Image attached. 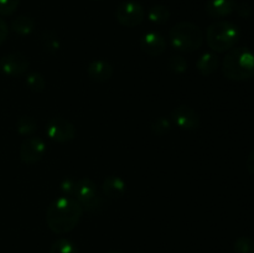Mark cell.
I'll use <instances>...</instances> for the list:
<instances>
[{
  "instance_id": "obj_1",
  "label": "cell",
  "mask_w": 254,
  "mask_h": 253,
  "mask_svg": "<svg viewBox=\"0 0 254 253\" xmlns=\"http://www.w3.org/2000/svg\"><path fill=\"white\" fill-rule=\"evenodd\" d=\"M83 207L74 197L60 196L50 203L46 211L47 227L56 235L68 233L78 225Z\"/></svg>"
},
{
  "instance_id": "obj_2",
  "label": "cell",
  "mask_w": 254,
  "mask_h": 253,
  "mask_svg": "<svg viewBox=\"0 0 254 253\" xmlns=\"http://www.w3.org/2000/svg\"><path fill=\"white\" fill-rule=\"evenodd\" d=\"M223 74L232 81H246L254 77V52L247 47L231 49L222 63Z\"/></svg>"
},
{
  "instance_id": "obj_3",
  "label": "cell",
  "mask_w": 254,
  "mask_h": 253,
  "mask_svg": "<svg viewBox=\"0 0 254 253\" xmlns=\"http://www.w3.org/2000/svg\"><path fill=\"white\" fill-rule=\"evenodd\" d=\"M169 40L174 49L181 52H193L202 46L203 32L192 22H179L169 31Z\"/></svg>"
},
{
  "instance_id": "obj_4",
  "label": "cell",
  "mask_w": 254,
  "mask_h": 253,
  "mask_svg": "<svg viewBox=\"0 0 254 253\" xmlns=\"http://www.w3.org/2000/svg\"><path fill=\"white\" fill-rule=\"evenodd\" d=\"M206 40L212 51L222 54L230 51L237 44L240 40V30L230 21H217L208 26Z\"/></svg>"
},
{
  "instance_id": "obj_5",
  "label": "cell",
  "mask_w": 254,
  "mask_h": 253,
  "mask_svg": "<svg viewBox=\"0 0 254 253\" xmlns=\"http://www.w3.org/2000/svg\"><path fill=\"white\" fill-rule=\"evenodd\" d=\"M74 198L81 203L83 210L88 212H98L104 206V200L99 195L97 185L89 178H81L77 180Z\"/></svg>"
},
{
  "instance_id": "obj_6",
  "label": "cell",
  "mask_w": 254,
  "mask_h": 253,
  "mask_svg": "<svg viewBox=\"0 0 254 253\" xmlns=\"http://www.w3.org/2000/svg\"><path fill=\"white\" fill-rule=\"evenodd\" d=\"M46 134L51 140L56 143H68L77 135L73 123L62 117H54L46 124Z\"/></svg>"
},
{
  "instance_id": "obj_7",
  "label": "cell",
  "mask_w": 254,
  "mask_h": 253,
  "mask_svg": "<svg viewBox=\"0 0 254 253\" xmlns=\"http://www.w3.org/2000/svg\"><path fill=\"white\" fill-rule=\"evenodd\" d=\"M117 21L124 27H135L143 22L145 10L139 2L129 0L118 5L116 10Z\"/></svg>"
},
{
  "instance_id": "obj_8",
  "label": "cell",
  "mask_w": 254,
  "mask_h": 253,
  "mask_svg": "<svg viewBox=\"0 0 254 253\" xmlns=\"http://www.w3.org/2000/svg\"><path fill=\"white\" fill-rule=\"evenodd\" d=\"M29 60L21 52L7 54L0 59V72L7 77H19L29 69Z\"/></svg>"
},
{
  "instance_id": "obj_9",
  "label": "cell",
  "mask_w": 254,
  "mask_h": 253,
  "mask_svg": "<svg viewBox=\"0 0 254 253\" xmlns=\"http://www.w3.org/2000/svg\"><path fill=\"white\" fill-rule=\"evenodd\" d=\"M171 119L183 130H196L201 126L197 112L189 106H179L171 111Z\"/></svg>"
},
{
  "instance_id": "obj_10",
  "label": "cell",
  "mask_w": 254,
  "mask_h": 253,
  "mask_svg": "<svg viewBox=\"0 0 254 253\" xmlns=\"http://www.w3.org/2000/svg\"><path fill=\"white\" fill-rule=\"evenodd\" d=\"M46 151V145L41 138L29 136L20 146V159L25 164H35L41 160Z\"/></svg>"
},
{
  "instance_id": "obj_11",
  "label": "cell",
  "mask_w": 254,
  "mask_h": 253,
  "mask_svg": "<svg viewBox=\"0 0 254 253\" xmlns=\"http://www.w3.org/2000/svg\"><path fill=\"white\" fill-rule=\"evenodd\" d=\"M140 49L149 56H160L165 51L166 41L163 35L159 32H146L140 39Z\"/></svg>"
},
{
  "instance_id": "obj_12",
  "label": "cell",
  "mask_w": 254,
  "mask_h": 253,
  "mask_svg": "<svg viewBox=\"0 0 254 253\" xmlns=\"http://www.w3.org/2000/svg\"><path fill=\"white\" fill-rule=\"evenodd\" d=\"M89 78L97 83H106L113 76V67L106 60H94L87 68Z\"/></svg>"
},
{
  "instance_id": "obj_13",
  "label": "cell",
  "mask_w": 254,
  "mask_h": 253,
  "mask_svg": "<svg viewBox=\"0 0 254 253\" xmlns=\"http://www.w3.org/2000/svg\"><path fill=\"white\" fill-rule=\"evenodd\" d=\"M235 0H208L206 4V14L212 19H222L236 10Z\"/></svg>"
},
{
  "instance_id": "obj_14",
  "label": "cell",
  "mask_w": 254,
  "mask_h": 253,
  "mask_svg": "<svg viewBox=\"0 0 254 253\" xmlns=\"http://www.w3.org/2000/svg\"><path fill=\"white\" fill-rule=\"evenodd\" d=\"M103 195L108 198H121L127 191V185L124 180L119 176L109 175L107 176L102 184Z\"/></svg>"
},
{
  "instance_id": "obj_15",
  "label": "cell",
  "mask_w": 254,
  "mask_h": 253,
  "mask_svg": "<svg viewBox=\"0 0 254 253\" xmlns=\"http://www.w3.org/2000/svg\"><path fill=\"white\" fill-rule=\"evenodd\" d=\"M218 64H220V60H218L217 55L213 54V52H205L203 55H201L200 59L197 60V66L198 72H200L202 76H211L212 73H215L216 69L218 68Z\"/></svg>"
},
{
  "instance_id": "obj_16",
  "label": "cell",
  "mask_w": 254,
  "mask_h": 253,
  "mask_svg": "<svg viewBox=\"0 0 254 253\" xmlns=\"http://www.w3.org/2000/svg\"><path fill=\"white\" fill-rule=\"evenodd\" d=\"M11 29L16 34L21 35V36H26V35H30L35 30V21L32 17L27 16V15H20V16L15 17L12 20Z\"/></svg>"
},
{
  "instance_id": "obj_17",
  "label": "cell",
  "mask_w": 254,
  "mask_h": 253,
  "mask_svg": "<svg viewBox=\"0 0 254 253\" xmlns=\"http://www.w3.org/2000/svg\"><path fill=\"white\" fill-rule=\"evenodd\" d=\"M49 253H79L78 247L68 238H59L50 246Z\"/></svg>"
},
{
  "instance_id": "obj_18",
  "label": "cell",
  "mask_w": 254,
  "mask_h": 253,
  "mask_svg": "<svg viewBox=\"0 0 254 253\" xmlns=\"http://www.w3.org/2000/svg\"><path fill=\"white\" fill-rule=\"evenodd\" d=\"M169 17H170V11H169V9L165 5L161 4L153 6L148 12L149 21L156 25L165 24L169 20Z\"/></svg>"
},
{
  "instance_id": "obj_19",
  "label": "cell",
  "mask_w": 254,
  "mask_h": 253,
  "mask_svg": "<svg viewBox=\"0 0 254 253\" xmlns=\"http://www.w3.org/2000/svg\"><path fill=\"white\" fill-rule=\"evenodd\" d=\"M16 129L19 131V134H21V135L31 136L36 131L37 123L35 121V118H32V117L22 116L17 119Z\"/></svg>"
},
{
  "instance_id": "obj_20",
  "label": "cell",
  "mask_w": 254,
  "mask_h": 253,
  "mask_svg": "<svg viewBox=\"0 0 254 253\" xmlns=\"http://www.w3.org/2000/svg\"><path fill=\"white\" fill-rule=\"evenodd\" d=\"M26 86L30 91L35 92V93H40L46 87V81H45L44 76L39 72H32L29 73L26 77Z\"/></svg>"
},
{
  "instance_id": "obj_21",
  "label": "cell",
  "mask_w": 254,
  "mask_h": 253,
  "mask_svg": "<svg viewBox=\"0 0 254 253\" xmlns=\"http://www.w3.org/2000/svg\"><path fill=\"white\" fill-rule=\"evenodd\" d=\"M233 248L236 253H254V240L247 236L238 237L233 245Z\"/></svg>"
},
{
  "instance_id": "obj_22",
  "label": "cell",
  "mask_w": 254,
  "mask_h": 253,
  "mask_svg": "<svg viewBox=\"0 0 254 253\" xmlns=\"http://www.w3.org/2000/svg\"><path fill=\"white\" fill-rule=\"evenodd\" d=\"M171 129V122L169 121L165 117H160V118H156L155 121L151 124V131L155 135H165L166 133H169V130Z\"/></svg>"
},
{
  "instance_id": "obj_23",
  "label": "cell",
  "mask_w": 254,
  "mask_h": 253,
  "mask_svg": "<svg viewBox=\"0 0 254 253\" xmlns=\"http://www.w3.org/2000/svg\"><path fill=\"white\" fill-rule=\"evenodd\" d=\"M42 46L49 52H56L60 49V42L56 35L51 31H45L42 34Z\"/></svg>"
},
{
  "instance_id": "obj_24",
  "label": "cell",
  "mask_w": 254,
  "mask_h": 253,
  "mask_svg": "<svg viewBox=\"0 0 254 253\" xmlns=\"http://www.w3.org/2000/svg\"><path fill=\"white\" fill-rule=\"evenodd\" d=\"M169 68L175 73H184L188 69V61L181 55H173L168 61Z\"/></svg>"
},
{
  "instance_id": "obj_25",
  "label": "cell",
  "mask_w": 254,
  "mask_h": 253,
  "mask_svg": "<svg viewBox=\"0 0 254 253\" xmlns=\"http://www.w3.org/2000/svg\"><path fill=\"white\" fill-rule=\"evenodd\" d=\"M76 186L77 180L71 178H66L61 184H60V191H61L62 196H67V197H74L76 193Z\"/></svg>"
},
{
  "instance_id": "obj_26",
  "label": "cell",
  "mask_w": 254,
  "mask_h": 253,
  "mask_svg": "<svg viewBox=\"0 0 254 253\" xmlns=\"http://www.w3.org/2000/svg\"><path fill=\"white\" fill-rule=\"evenodd\" d=\"M20 0H0V15L10 16L17 10Z\"/></svg>"
},
{
  "instance_id": "obj_27",
  "label": "cell",
  "mask_w": 254,
  "mask_h": 253,
  "mask_svg": "<svg viewBox=\"0 0 254 253\" xmlns=\"http://www.w3.org/2000/svg\"><path fill=\"white\" fill-rule=\"evenodd\" d=\"M7 36H9V27H7V24L5 22V20L2 17H0V45L4 44Z\"/></svg>"
},
{
  "instance_id": "obj_28",
  "label": "cell",
  "mask_w": 254,
  "mask_h": 253,
  "mask_svg": "<svg viewBox=\"0 0 254 253\" xmlns=\"http://www.w3.org/2000/svg\"><path fill=\"white\" fill-rule=\"evenodd\" d=\"M236 10H237L238 15L242 17H250L251 14H252V9H251L250 5L246 4V2H243V4L241 5H237V6H236Z\"/></svg>"
},
{
  "instance_id": "obj_29",
  "label": "cell",
  "mask_w": 254,
  "mask_h": 253,
  "mask_svg": "<svg viewBox=\"0 0 254 253\" xmlns=\"http://www.w3.org/2000/svg\"><path fill=\"white\" fill-rule=\"evenodd\" d=\"M246 166H247L248 173L254 175V148L250 153V155H248L247 160H246Z\"/></svg>"
},
{
  "instance_id": "obj_30",
  "label": "cell",
  "mask_w": 254,
  "mask_h": 253,
  "mask_svg": "<svg viewBox=\"0 0 254 253\" xmlns=\"http://www.w3.org/2000/svg\"><path fill=\"white\" fill-rule=\"evenodd\" d=\"M107 253H123V252H119V251H109V252Z\"/></svg>"
},
{
  "instance_id": "obj_31",
  "label": "cell",
  "mask_w": 254,
  "mask_h": 253,
  "mask_svg": "<svg viewBox=\"0 0 254 253\" xmlns=\"http://www.w3.org/2000/svg\"><path fill=\"white\" fill-rule=\"evenodd\" d=\"M92 1H101V0H92Z\"/></svg>"
},
{
  "instance_id": "obj_32",
  "label": "cell",
  "mask_w": 254,
  "mask_h": 253,
  "mask_svg": "<svg viewBox=\"0 0 254 253\" xmlns=\"http://www.w3.org/2000/svg\"><path fill=\"white\" fill-rule=\"evenodd\" d=\"M139 253H141V252H139Z\"/></svg>"
}]
</instances>
